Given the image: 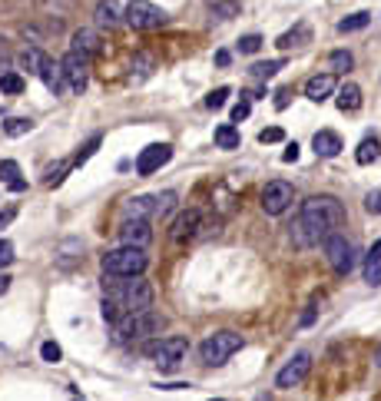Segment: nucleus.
<instances>
[{"label": "nucleus", "mask_w": 381, "mask_h": 401, "mask_svg": "<svg viewBox=\"0 0 381 401\" xmlns=\"http://www.w3.org/2000/svg\"><path fill=\"white\" fill-rule=\"evenodd\" d=\"M345 226V206L335 196H312V199L302 202V209H298V219L292 226V242L298 249H312L328 236Z\"/></svg>", "instance_id": "obj_1"}, {"label": "nucleus", "mask_w": 381, "mask_h": 401, "mask_svg": "<svg viewBox=\"0 0 381 401\" xmlns=\"http://www.w3.org/2000/svg\"><path fill=\"white\" fill-rule=\"evenodd\" d=\"M152 298H156V292H152V286L143 276L140 278H120V282H113V286L106 288L103 302H100V316H103L110 325H116L123 316L150 312Z\"/></svg>", "instance_id": "obj_2"}, {"label": "nucleus", "mask_w": 381, "mask_h": 401, "mask_svg": "<svg viewBox=\"0 0 381 401\" xmlns=\"http://www.w3.org/2000/svg\"><path fill=\"white\" fill-rule=\"evenodd\" d=\"M150 266L146 249H133V246H120L110 249L103 256V276L110 278H140Z\"/></svg>", "instance_id": "obj_3"}, {"label": "nucleus", "mask_w": 381, "mask_h": 401, "mask_svg": "<svg viewBox=\"0 0 381 401\" xmlns=\"http://www.w3.org/2000/svg\"><path fill=\"white\" fill-rule=\"evenodd\" d=\"M162 328V316L160 312H140V316H123L120 322L113 325V342L116 345H130L140 342V338H150Z\"/></svg>", "instance_id": "obj_4"}, {"label": "nucleus", "mask_w": 381, "mask_h": 401, "mask_svg": "<svg viewBox=\"0 0 381 401\" xmlns=\"http://www.w3.org/2000/svg\"><path fill=\"white\" fill-rule=\"evenodd\" d=\"M242 335L239 332H229V328H222V332H212L202 338L199 345V355H202V362L209 365V368H219V365H226L232 355L242 348Z\"/></svg>", "instance_id": "obj_5"}, {"label": "nucleus", "mask_w": 381, "mask_h": 401, "mask_svg": "<svg viewBox=\"0 0 381 401\" xmlns=\"http://www.w3.org/2000/svg\"><path fill=\"white\" fill-rule=\"evenodd\" d=\"M123 20L133 30H156L169 20V14L162 7H156V4H150V0H130L123 10Z\"/></svg>", "instance_id": "obj_6"}, {"label": "nucleus", "mask_w": 381, "mask_h": 401, "mask_svg": "<svg viewBox=\"0 0 381 401\" xmlns=\"http://www.w3.org/2000/svg\"><path fill=\"white\" fill-rule=\"evenodd\" d=\"M186 352H189V342H186L182 335H169V338H160V342L146 345V355H150L160 368H176V365L186 358Z\"/></svg>", "instance_id": "obj_7"}, {"label": "nucleus", "mask_w": 381, "mask_h": 401, "mask_svg": "<svg viewBox=\"0 0 381 401\" xmlns=\"http://www.w3.org/2000/svg\"><path fill=\"white\" fill-rule=\"evenodd\" d=\"M325 259H328V266L338 272V276H348L355 269V246L345 239L342 232H335L325 239Z\"/></svg>", "instance_id": "obj_8"}, {"label": "nucleus", "mask_w": 381, "mask_h": 401, "mask_svg": "<svg viewBox=\"0 0 381 401\" xmlns=\"http://www.w3.org/2000/svg\"><path fill=\"white\" fill-rule=\"evenodd\" d=\"M292 199H296V189H292V182H286V179H272V182H266V189H262V209H266L268 216L288 212Z\"/></svg>", "instance_id": "obj_9"}, {"label": "nucleus", "mask_w": 381, "mask_h": 401, "mask_svg": "<svg viewBox=\"0 0 381 401\" xmlns=\"http://www.w3.org/2000/svg\"><path fill=\"white\" fill-rule=\"evenodd\" d=\"M312 372V355L298 352L292 362L282 365V372L276 375V388H296V385L305 382V375Z\"/></svg>", "instance_id": "obj_10"}, {"label": "nucleus", "mask_w": 381, "mask_h": 401, "mask_svg": "<svg viewBox=\"0 0 381 401\" xmlns=\"http://www.w3.org/2000/svg\"><path fill=\"white\" fill-rule=\"evenodd\" d=\"M169 160H172V146L169 143H152L136 156V172H140V176H152V172L162 170Z\"/></svg>", "instance_id": "obj_11"}, {"label": "nucleus", "mask_w": 381, "mask_h": 401, "mask_svg": "<svg viewBox=\"0 0 381 401\" xmlns=\"http://www.w3.org/2000/svg\"><path fill=\"white\" fill-rule=\"evenodd\" d=\"M199 229H202V212L199 209H186V212H179V216H176L169 236H172V242H176V246H182V242L196 239V236H199Z\"/></svg>", "instance_id": "obj_12"}, {"label": "nucleus", "mask_w": 381, "mask_h": 401, "mask_svg": "<svg viewBox=\"0 0 381 401\" xmlns=\"http://www.w3.org/2000/svg\"><path fill=\"white\" fill-rule=\"evenodd\" d=\"M120 242L133 249H146L152 242V226L150 219H123L120 226Z\"/></svg>", "instance_id": "obj_13"}, {"label": "nucleus", "mask_w": 381, "mask_h": 401, "mask_svg": "<svg viewBox=\"0 0 381 401\" xmlns=\"http://www.w3.org/2000/svg\"><path fill=\"white\" fill-rule=\"evenodd\" d=\"M60 63H63V73H67L70 90H73V93H83V90H86V63H90V60L70 50V53L60 60Z\"/></svg>", "instance_id": "obj_14"}, {"label": "nucleus", "mask_w": 381, "mask_h": 401, "mask_svg": "<svg viewBox=\"0 0 381 401\" xmlns=\"http://www.w3.org/2000/svg\"><path fill=\"white\" fill-rule=\"evenodd\" d=\"M70 50H73V53H80V57H86V60L100 57V50H103V47H100V33H96V30H90V27H80L73 33V47H70Z\"/></svg>", "instance_id": "obj_15"}, {"label": "nucleus", "mask_w": 381, "mask_h": 401, "mask_svg": "<svg viewBox=\"0 0 381 401\" xmlns=\"http://www.w3.org/2000/svg\"><path fill=\"white\" fill-rule=\"evenodd\" d=\"M335 73H318V77H312L308 83H305V96L312 100V103H325L328 96L335 93Z\"/></svg>", "instance_id": "obj_16"}, {"label": "nucleus", "mask_w": 381, "mask_h": 401, "mask_svg": "<svg viewBox=\"0 0 381 401\" xmlns=\"http://www.w3.org/2000/svg\"><path fill=\"white\" fill-rule=\"evenodd\" d=\"M312 150H315V156L332 160V156L342 153V136L332 133V130H318V133L312 136Z\"/></svg>", "instance_id": "obj_17"}, {"label": "nucleus", "mask_w": 381, "mask_h": 401, "mask_svg": "<svg viewBox=\"0 0 381 401\" xmlns=\"http://www.w3.org/2000/svg\"><path fill=\"white\" fill-rule=\"evenodd\" d=\"M43 83L53 96H67L70 93V83H67V73H63V63L60 60H50L47 70H43Z\"/></svg>", "instance_id": "obj_18"}, {"label": "nucleus", "mask_w": 381, "mask_h": 401, "mask_svg": "<svg viewBox=\"0 0 381 401\" xmlns=\"http://www.w3.org/2000/svg\"><path fill=\"white\" fill-rule=\"evenodd\" d=\"M126 219H152L156 216V196H133L123 209Z\"/></svg>", "instance_id": "obj_19"}, {"label": "nucleus", "mask_w": 381, "mask_h": 401, "mask_svg": "<svg viewBox=\"0 0 381 401\" xmlns=\"http://www.w3.org/2000/svg\"><path fill=\"white\" fill-rule=\"evenodd\" d=\"M126 7H120L116 0H100L96 4V10H93V17H96V24L100 27H106V30H113L116 24H120V14H123Z\"/></svg>", "instance_id": "obj_20"}, {"label": "nucleus", "mask_w": 381, "mask_h": 401, "mask_svg": "<svg viewBox=\"0 0 381 401\" xmlns=\"http://www.w3.org/2000/svg\"><path fill=\"white\" fill-rule=\"evenodd\" d=\"M338 110L342 113H355V110H362V86L358 83H345L342 90H338Z\"/></svg>", "instance_id": "obj_21"}, {"label": "nucleus", "mask_w": 381, "mask_h": 401, "mask_svg": "<svg viewBox=\"0 0 381 401\" xmlns=\"http://www.w3.org/2000/svg\"><path fill=\"white\" fill-rule=\"evenodd\" d=\"M20 63H24V70H27V73H33V77H43V70H47L50 57L43 53V50L30 47V50H24V53H20Z\"/></svg>", "instance_id": "obj_22"}, {"label": "nucleus", "mask_w": 381, "mask_h": 401, "mask_svg": "<svg viewBox=\"0 0 381 401\" xmlns=\"http://www.w3.org/2000/svg\"><path fill=\"white\" fill-rule=\"evenodd\" d=\"M365 282L368 286H381V239L372 246V252L365 256Z\"/></svg>", "instance_id": "obj_23"}, {"label": "nucleus", "mask_w": 381, "mask_h": 401, "mask_svg": "<svg viewBox=\"0 0 381 401\" xmlns=\"http://www.w3.org/2000/svg\"><path fill=\"white\" fill-rule=\"evenodd\" d=\"M0 182H7L10 192H24L27 189V182L20 179V166L14 160H4L0 162Z\"/></svg>", "instance_id": "obj_24"}, {"label": "nucleus", "mask_w": 381, "mask_h": 401, "mask_svg": "<svg viewBox=\"0 0 381 401\" xmlns=\"http://www.w3.org/2000/svg\"><path fill=\"white\" fill-rule=\"evenodd\" d=\"M378 156H381V143L375 136H365L362 143H358V150H355V162H358V166H372Z\"/></svg>", "instance_id": "obj_25"}, {"label": "nucleus", "mask_w": 381, "mask_h": 401, "mask_svg": "<svg viewBox=\"0 0 381 401\" xmlns=\"http://www.w3.org/2000/svg\"><path fill=\"white\" fill-rule=\"evenodd\" d=\"M152 70H156V60H152L150 53H136V57L130 60V80H133V83L146 80Z\"/></svg>", "instance_id": "obj_26"}, {"label": "nucleus", "mask_w": 381, "mask_h": 401, "mask_svg": "<svg viewBox=\"0 0 381 401\" xmlns=\"http://www.w3.org/2000/svg\"><path fill=\"white\" fill-rule=\"evenodd\" d=\"M239 143H242V136H239V130L232 123L216 126V146L219 150H239Z\"/></svg>", "instance_id": "obj_27"}, {"label": "nucleus", "mask_w": 381, "mask_h": 401, "mask_svg": "<svg viewBox=\"0 0 381 401\" xmlns=\"http://www.w3.org/2000/svg\"><path fill=\"white\" fill-rule=\"evenodd\" d=\"M312 37V33H308V27H305V24H298L296 30H288V33H282V37L276 40V47L278 50H292V47H302L305 40Z\"/></svg>", "instance_id": "obj_28"}, {"label": "nucleus", "mask_w": 381, "mask_h": 401, "mask_svg": "<svg viewBox=\"0 0 381 401\" xmlns=\"http://www.w3.org/2000/svg\"><path fill=\"white\" fill-rule=\"evenodd\" d=\"M73 170V160H60V162H53V166H50L47 170V176H43V182H47L50 189H57L60 182L67 179V172Z\"/></svg>", "instance_id": "obj_29"}, {"label": "nucleus", "mask_w": 381, "mask_h": 401, "mask_svg": "<svg viewBox=\"0 0 381 401\" xmlns=\"http://www.w3.org/2000/svg\"><path fill=\"white\" fill-rule=\"evenodd\" d=\"M282 67H286V60H262V63H252L249 73H252L256 80H272Z\"/></svg>", "instance_id": "obj_30"}, {"label": "nucleus", "mask_w": 381, "mask_h": 401, "mask_svg": "<svg viewBox=\"0 0 381 401\" xmlns=\"http://www.w3.org/2000/svg\"><path fill=\"white\" fill-rule=\"evenodd\" d=\"M368 24H372V14L358 10V14H352V17L338 20V33H355V30H365Z\"/></svg>", "instance_id": "obj_31"}, {"label": "nucleus", "mask_w": 381, "mask_h": 401, "mask_svg": "<svg viewBox=\"0 0 381 401\" xmlns=\"http://www.w3.org/2000/svg\"><path fill=\"white\" fill-rule=\"evenodd\" d=\"M0 90L10 93V96H17V93L27 90V80L20 77V73H14V70H7V73H0Z\"/></svg>", "instance_id": "obj_32"}, {"label": "nucleus", "mask_w": 381, "mask_h": 401, "mask_svg": "<svg viewBox=\"0 0 381 401\" xmlns=\"http://www.w3.org/2000/svg\"><path fill=\"white\" fill-rule=\"evenodd\" d=\"M33 130V120H27V116H10L7 123H4V133L7 136H24Z\"/></svg>", "instance_id": "obj_33"}, {"label": "nucleus", "mask_w": 381, "mask_h": 401, "mask_svg": "<svg viewBox=\"0 0 381 401\" xmlns=\"http://www.w3.org/2000/svg\"><path fill=\"white\" fill-rule=\"evenodd\" d=\"M100 143H103V136H100V133H96V136H90V140H86V143L80 146V153L73 156V170H76V166H83V162L90 160V156H93L96 150H100Z\"/></svg>", "instance_id": "obj_34"}, {"label": "nucleus", "mask_w": 381, "mask_h": 401, "mask_svg": "<svg viewBox=\"0 0 381 401\" xmlns=\"http://www.w3.org/2000/svg\"><path fill=\"white\" fill-rule=\"evenodd\" d=\"M239 0H219V4H212V17L219 20H229V17H239Z\"/></svg>", "instance_id": "obj_35"}, {"label": "nucleus", "mask_w": 381, "mask_h": 401, "mask_svg": "<svg viewBox=\"0 0 381 401\" xmlns=\"http://www.w3.org/2000/svg\"><path fill=\"white\" fill-rule=\"evenodd\" d=\"M176 199H179V196H176V189H166V192H160V196H156V216H169L172 212V206H176Z\"/></svg>", "instance_id": "obj_36"}, {"label": "nucleus", "mask_w": 381, "mask_h": 401, "mask_svg": "<svg viewBox=\"0 0 381 401\" xmlns=\"http://www.w3.org/2000/svg\"><path fill=\"white\" fill-rule=\"evenodd\" d=\"M229 93H232L229 86H216V90L206 96V106H209V110H222V106H226V100H229Z\"/></svg>", "instance_id": "obj_37"}, {"label": "nucleus", "mask_w": 381, "mask_h": 401, "mask_svg": "<svg viewBox=\"0 0 381 401\" xmlns=\"http://www.w3.org/2000/svg\"><path fill=\"white\" fill-rule=\"evenodd\" d=\"M40 358H43V362H50V365H57L60 358H63V352H60L57 342H43V345H40Z\"/></svg>", "instance_id": "obj_38"}, {"label": "nucleus", "mask_w": 381, "mask_h": 401, "mask_svg": "<svg viewBox=\"0 0 381 401\" xmlns=\"http://www.w3.org/2000/svg\"><path fill=\"white\" fill-rule=\"evenodd\" d=\"M328 63H332L335 70H352L355 57H352V53H348V50H335L332 57H328Z\"/></svg>", "instance_id": "obj_39"}, {"label": "nucleus", "mask_w": 381, "mask_h": 401, "mask_svg": "<svg viewBox=\"0 0 381 401\" xmlns=\"http://www.w3.org/2000/svg\"><path fill=\"white\" fill-rule=\"evenodd\" d=\"M259 47H262L259 33H246V37L239 40V53H259Z\"/></svg>", "instance_id": "obj_40"}, {"label": "nucleus", "mask_w": 381, "mask_h": 401, "mask_svg": "<svg viewBox=\"0 0 381 401\" xmlns=\"http://www.w3.org/2000/svg\"><path fill=\"white\" fill-rule=\"evenodd\" d=\"M282 140H286V133H282L278 126H268V130H262V133H259V143H262V146H266V143H282Z\"/></svg>", "instance_id": "obj_41"}, {"label": "nucleus", "mask_w": 381, "mask_h": 401, "mask_svg": "<svg viewBox=\"0 0 381 401\" xmlns=\"http://www.w3.org/2000/svg\"><path fill=\"white\" fill-rule=\"evenodd\" d=\"M249 113H252V103H249V100H239V103L232 106V123H242V120H249Z\"/></svg>", "instance_id": "obj_42"}, {"label": "nucleus", "mask_w": 381, "mask_h": 401, "mask_svg": "<svg viewBox=\"0 0 381 401\" xmlns=\"http://www.w3.org/2000/svg\"><path fill=\"white\" fill-rule=\"evenodd\" d=\"M365 209L372 212V216H381V189H372L365 196Z\"/></svg>", "instance_id": "obj_43"}, {"label": "nucleus", "mask_w": 381, "mask_h": 401, "mask_svg": "<svg viewBox=\"0 0 381 401\" xmlns=\"http://www.w3.org/2000/svg\"><path fill=\"white\" fill-rule=\"evenodd\" d=\"M10 262H14V246L7 239H0V269L10 266Z\"/></svg>", "instance_id": "obj_44"}, {"label": "nucleus", "mask_w": 381, "mask_h": 401, "mask_svg": "<svg viewBox=\"0 0 381 401\" xmlns=\"http://www.w3.org/2000/svg\"><path fill=\"white\" fill-rule=\"evenodd\" d=\"M14 219H17V206H4L0 209V229H7Z\"/></svg>", "instance_id": "obj_45"}, {"label": "nucleus", "mask_w": 381, "mask_h": 401, "mask_svg": "<svg viewBox=\"0 0 381 401\" xmlns=\"http://www.w3.org/2000/svg\"><path fill=\"white\" fill-rule=\"evenodd\" d=\"M288 96H292V90H278V93H276V110H286Z\"/></svg>", "instance_id": "obj_46"}, {"label": "nucleus", "mask_w": 381, "mask_h": 401, "mask_svg": "<svg viewBox=\"0 0 381 401\" xmlns=\"http://www.w3.org/2000/svg\"><path fill=\"white\" fill-rule=\"evenodd\" d=\"M298 160V146L296 143H288L286 146V153H282V162H296Z\"/></svg>", "instance_id": "obj_47"}, {"label": "nucleus", "mask_w": 381, "mask_h": 401, "mask_svg": "<svg viewBox=\"0 0 381 401\" xmlns=\"http://www.w3.org/2000/svg\"><path fill=\"white\" fill-rule=\"evenodd\" d=\"M216 63H219V67H229V50H219V53H216Z\"/></svg>", "instance_id": "obj_48"}, {"label": "nucleus", "mask_w": 381, "mask_h": 401, "mask_svg": "<svg viewBox=\"0 0 381 401\" xmlns=\"http://www.w3.org/2000/svg\"><path fill=\"white\" fill-rule=\"evenodd\" d=\"M10 282H14V278H10V276H4V272H0V296H4V292H7V288H10Z\"/></svg>", "instance_id": "obj_49"}, {"label": "nucleus", "mask_w": 381, "mask_h": 401, "mask_svg": "<svg viewBox=\"0 0 381 401\" xmlns=\"http://www.w3.org/2000/svg\"><path fill=\"white\" fill-rule=\"evenodd\" d=\"M375 362H378V368H381V348H378V355H375Z\"/></svg>", "instance_id": "obj_50"}, {"label": "nucleus", "mask_w": 381, "mask_h": 401, "mask_svg": "<svg viewBox=\"0 0 381 401\" xmlns=\"http://www.w3.org/2000/svg\"><path fill=\"white\" fill-rule=\"evenodd\" d=\"M212 401H226V398H212Z\"/></svg>", "instance_id": "obj_51"}, {"label": "nucleus", "mask_w": 381, "mask_h": 401, "mask_svg": "<svg viewBox=\"0 0 381 401\" xmlns=\"http://www.w3.org/2000/svg\"><path fill=\"white\" fill-rule=\"evenodd\" d=\"M73 401H80V398H73Z\"/></svg>", "instance_id": "obj_52"}]
</instances>
